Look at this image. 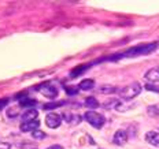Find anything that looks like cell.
Returning <instances> with one entry per match:
<instances>
[{
  "label": "cell",
  "mask_w": 159,
  "mask_h": 149,
  "mask_svg": "<svg viewBox=\"0 0 159 149\" xmlns=\"http://www.w3.org/2000/svg\"><path fill=\"white\" fill-rule=\"evenodd\" d=\"M158 47V42H151V44H143V45H137V47H133L128 51L122 52V54L117 55L119 59L122 58H136V56H141V55H148L151 54L152 51H155ZM117 58V59H118Z\"/></svg>",
  "instance_id": "1"
},
{
  "label": "cell",
  "mask_w": 159,
  "mask_h": 149,
  "mask_svg": "<svg viewBox=\"0 0 159 149\" xmlns=\"http://www.w3.org/2000/svg\"><path fill=\"white\" fill-rule=\"evenodd\" d=\"M141 89H143V86L139 82H132L130 85H126V86H124L122 89H119L118 94L124 100H132V99H134L136 96H139L141 93Z\"/></svg>",
  "instance_id": "2"
},
{
  "label": "cell",
  "mask_w": 159,
  "mask_h": 149,
  "mask_svg": "<svg viewBox=\"0 0 159 149\" xmlns=\"http://www.w3.org/2000/svg\"><path fill=\"white\" fill-rule=\"evenodd\" d=\"M84 118H85V121H87L88 123L91 125L92 127H95V129H102L104 126V123H106L104 116L102 114H99V112L88 111V112H85Z\"/></svg>",
  "instance_id": "3"
},
{
  "label": "cell",
  "mask_w": 159,
  "mask_h": 149,
  "mask_svg": "<svg viewBox=\"0 0 159 149\" xmlns=\"http://www.w3.org/2000/svg\"><path fill=\"white\" fill-rule=\"evenodd\" d=\"M40 93H41L44 97L49 99V100H54V99L58 96V88L55 86L52 82H45V84H43L41 86H40Z\"/></svg>",
  "instance_id": "4"
},
{
  "label": "cell",
  "mask_w": 159,
  "mask_h": 149,
  "mask_svg": "<svg viewBox=\"0 0 159 149\" xmlns=\"http://www.w3.org/2000/svg\"><path fill=\"white\" fill-rule=\"evenodd\" d=\"M45 125L49 129H58L62 125V115L55 114V112H49L45 116Z\"/></svg>",
  "instance_id": "5"
},
{
  "label": "cell",
  "mask_w": 159,
  "mask_h": 149,
  "mask_svg": "<svg viewBox=\"0 0 159 149\" xmlns=\"http://www.w3.org/2000/svg\"><path fill=\"white\" fill-rule=\"evenodd\" d=\"M39 119V112L34 110V108H29L26 110L24 114L21 115V121L22 123H26V122H32V121H37Z\"/></svg>",
  "instance_id": "6"
},
{
  "label": "cell",
  "mask_w": 159,
  "mask_h": 149,
  "mask_svg": "<svg viewBox=\"0 0 159 149\" xmlns=\"http://www.w3.org/2000/svg\"><path fill=\"white\" fill-rule=\"evenodd\" d=\"M112 142L115 145H125L128 142V133L125 130H117L112 137Z\"/></svg>",
  "instance_id": "7"
},
{
  "label": "cell",
  "mask_w": 159,
  "mask_h": 149,
  "mask_svg": "<svg viewBox=\"0 0 159 149\" xmlns=\"http://www.w3.org/2000/svg\"><path fill=\"white\" fill-rule=\"evenodd\" d=\"M40 121H32V122H26V123H21V131L24 133H32L34 130H39Z\"/></svg>",
  "instance_id": "8"
},
{
  "label": "cell",
  "mask_w": 159,
  "mask_h": 149,
  "mask_svg": "<svg viewBox=\"0 0 159 149\" xmlns=\"http://www.w3.org/2000/svg\"><path fill=\"white\" fill-rule=\"evenodd\" d=\"M62 119H65V122H67V123L70 125H78L81 123V116H80L78 114H70V112H63L62 114Z\"/></svg>",
  "instance_id": "9"
},
{
  "label": "cell",
  "mask_w": 159,
  "mask_h": 149,
  "mask_svg": "<svg viewBox=\"0 0 159 149\" xmlns=\"http://www.w3.org/2000/svg\"><path fill=\"white\" fill-rule=\"evenodd\" d=\"M145 141L148 144H151L152 147L159 148V133H157V131H148L145 134Z\"/></svg>",
  "instance_id": "10"
},
{
  "label": "cell",
  "mask_w": 159,
  "mask_h": 149,
  "mask_svg": "<svg viewBox=\"0 0 159 149\" xmlns=\"http://www.w3.org/2000/svg\"><path fill=\"white\" fill-rule=\"evenodd\" d=\"M145 79L148 82H152V84H157L159 82V68H151L150 71L145 72Z\"/></svg>",
  "instance_id": "11"
},
{
  "label": "cell",
  "mask_w": 159,
  "mask_h": 149,
  "mask_svg": "<svg viewBox=\"0 0 159 149\" xmlns=\"http://www.w3.org/2000/svg\"><path fill=\"white\" fill-rule=\"evenodd\" d=\"M95 86V81L93 79H82L81 82L78 84V89H81V90H91V89H93Z\"/></svg>",
  "instance_id": "12"
},
{
  "label": "cell",
  "mask_w": 159,
  "mask_h": 149,
  "mask_svg": "<svg viewBox=\"0 0 159 149\" xmlns=\"http://www.w3.org/2000/svg\"><path fill=\"white\" fill-rule=\"evenodd\" d=\"M84 104H85V107L91 108V110H93V108H98L99 105H100V104H99V101L96 100L95 97H92V96H91V97H87V100H85Z\"/></svg>",
  "instance_id": "13"
},
{
  "label": "cell",
  "mask_w": 159,
  "mask_h": 149,
  "mask_svg": "<svg viewBox=\"0 0 159 149\" xmlns=\"http://www.w3.org/2000/svg\"><path fill=\"white\" fill-rule=\"evenodd\" d=\"M99 92L102 94H111L114 92H117V89H115V86H112V85H103V86H100Z\"/></svg>",
  "instance_id": "14"
},
{
  "label": "cell",
  "mask_w": 159,
  "mask_h": 149,
  "mask_svg": "<svg viewBox=\"0 0 159 149\" xmlns=\"http://www.w3.org/2000/svg\"><path fill=\"white\" fill-rule=\"evenodd\" d=\"M37 104L34 99H21L19 100V107H33Z\"/></svg>",
  "instance_id": "15"
},
{
  "label": "cell",
  "mask_w": 159,
  "mask_h": 149,
  "mask_svg": "<svg viewBox=\"0 0 159 149\" xmlns=\"http://www.w3.org/2000/svg\"><path fill=\"white\" fill-rule=\"evenodd\" d=\"M147 114H148V116H151V118H158L159 108L157 105H150V107H147Z\"/></svg>",
  "instance_id": "16"
},
{
  "label": "cell",
  "mask_w": 159,
  "mask_h": 149,
  "mask_svg": "<svg viewBox=\"0 0 159 149\" xmlns=\"http://www.w3.org/2000/svg\"><path fill=\"white\" fill-rule=\"evenodd\" d=\"M65 104V101H61V103H47V104L43 105V110L48 111V110H54V108H58V107H62Z\"/></svg>",
  "instance_id": "17"
},
{
  "label": "cell",
  "mask_w": 159,
  "mask_h": 149,
  "mask_svg": "<svg viewBox=\"0 0 159 149\" xmlns=\"http://www.w3.org/2000/svg\"><path fill=\"white\" fill-rule=\"evenodd\" d=\"M32 138H34V140H44L45 133L41 130H34V131H32Z\"/></svg>",
  "instance_id": "18"
},
{
  "label": "cell",
  "mask_w": 159,
  "mask_h": 149,
  "mask_svg": "<svg viewBox=\"0 0 159 149\" xmlns=\"http://www.w3.org/2000/svg\"><path fill=\"white\" fill-rule=\"evenodd\" d=\"M77 89L78 88H74V86H67V88H66V93H67V94H77Z\"/></svg>",
  "instance_id": "19"
},
{
  "label": "cell",
  "mask_w": 159,
  "mask_h": 149,
  "mask_svg": "<svg viewBox=\"0 0 159 149\" xmlns=\"http://www.w3.org/2000/svg\"><path fill=\"white\" fill-rule=\"evenodd\" d=\"M145 89H148V90H151V92H157V93H159V88H157L154 84H148V85H145Z\"/></svg>",
  "instance_id": "20"
},
{
  "label": "cell",
  "mask_w": 159,
  "mask_h": 149,
  "mask_svg": "<svg viewBox=\"0 0 159 149\" xmlns=\"http://www.w3.org/2000/svg\"><path fill=\"white\" fill-rule=\"evenodd\" d=\"M16 115H18V114H16V111L14 110V108H11V110H8V112H7V116H8V118H15Z\"/></svg>",
  "instance_id": "21"
},
{
  "label": "cell",
  "mask_w": 159,
  "mask_h": 149,
  "mask_svg": "<svg viewBox=\"0 0 159 149\" xmlns=\"http://www.w3.org/2000/svg\"><path fill=\"white\" fill-rule=\"evenodd\" d=\"M7 104H8V99H2V100H0V110H3Z\"/></svg>",
  "instance_id": "22"
},
{
  "label": "cell",
  "mask_w": 159,
  "mask_h": 149,
  "mask_svg": "<svg viewBox=\"0 0 159 149\" xmlns=\"http://www.w3.org/2000/svg\"><path fill=\"white\" fill-rule=\"evenodd\" d=\"M0 149H11V145L7 142H0Z\"/></svg>",
  "instance_id": "23"
},
{
  "label": "cell",
  "mask_w": 159,
  "mask_h": 149,
  "mask_svg": "<svg viewBox=\"0 0 159 149\" xmlns=\"http://www.w3.org/2000/svg\"><path fill=\"white\" fill-rule=\"evenodd\" d=\"M47 149H63V147H61V145H51V147Z\"/></svg>",
  "instance_id": "24"
}]
</instances>
